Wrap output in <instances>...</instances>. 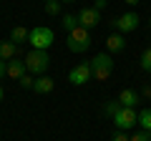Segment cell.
I'll return each mask as SVG.
<instances>
[{
    "mask_svg": "<svg viewBox=\"0 0 151 141\" xmlns=\"http://www.w3.org/2000/svg\"><path fill=\"white\" fill-rule=\"evenodd\" d=\"M25 68L30 76H45L50 68V55L48 50H30V53H25Z\"/></svg>",
    "mask_w": 151,
    "mask_h": 141,
    "instance_id": "cell-1",
    "label": "cell"
},
{
    "mask_svg": "<svg viewBox=\"0 0 151 141\" xmlns=\"http://www.w3.org/2000/svg\"><path fill=\"white\" fill-rule=\"evenodd\" d=\"M28 43H30L33 50H48L50 45L55 43L53 28H48V25H35V28H30V38H28Z\"/></svg>",
    "mask_w": 151,
    "mask_h": 141,
    "instance_id": "cell-2",
    "label": "cell"
},
{
    "mask_svg": "<svg viewBox=\"0 0 151 141\" xmlns=\"http://www.w3.org/2000/svg\"><path fill=\"white\" fill-rule=\"evenodd\" d=\"M91 33L86 30V28H76V30H70V33H65V45H68V50L70 53H86L88 48H91Z\"/></svg>",
    "mask_w": 151,
    "mask_h": 141,
    "instance_id": "cell-3",
    "label": "cell"
},
{
    "mask_svg": "<svg viewBox=\"0 0 151 141\" xmlns=\"http://www.w3.org/2000/svg\"><path fill=\"white\" fill-rule=\"evenodd\" d=\"M113 126H116V131H126V134H129L134 126H139V111L121 106V109L113 114Z\"/></svg>",
    "mask_w": 151,
    "mask_h": 141,
    "instance_id": "cell-4",
    "label": "cell"
},
{
    "mask_svg": "<svg viewBox=\"0 0 151 141\" xmlns=\"http://www.w3.org/2000/svg\"><path fill=\"white\" fill-rule=\"evenodd\" d=\"M91 70H93V78H96V81H106V78L113 73V58H111L108 53H98V55H93V60H91Z\"/></svg>",
    "mask_w": 151,
    "mask_h": 141,
    "instance_id": "cell-5",
    "label": "cell"
},
{
    "mask_svg": "<svg viewBox=\"0 0 151 141\" xmlns=\"http://www.w3.org/2000/svg\"><path fill=\"white\" fill-rule=\"evenodd\" d=\"M139 20H141L139 13L131 10V13H124V15L116 18V20H113V28H116V33H124L126 35V33H134L136 28H139Z\"/></svg>",
    "mask_w": 151,
    "mask_h": 141,
    "instance_id": "cell-6",
    "label": "cell"
},
{
    "mask_svg": "<svg viewBox=\"0 0 151 141\" xmlns=\"http://www.w3.org/2000/svg\"><path fill=\"white\" fill-rule=\"evenodd\" d=\"M91 78H93L91 63H78V65H73V68H70V73H68V81L73 83V86H86Z\"/></svg>",
    "mask_w": 151,
    "mask_h": 141,
    "instance_id": "cell-7",
    "label": "cell"
},
{
    "mask_svg": "<svg viewBox=\"0 0 151 141\" xmlns=\"http://www.w3.org/2000/svg\"><path fill=\"white\" fill-rule=\"evenodd\" d=\"M78 23H81V28L91 30V28H96L98 23H101V13H98L93 5H86V8H81V13H78Z\"/></svg>",
    "mask_w": 151,
    "mask_h": 141,
    "instance_id": "cell-8",
    "label": "cell"
},
{
    "mask_svg": "<svg viewBox=\"0 0 151 141\" xmlns=\"http://www.w3.org/2000/svg\"><path fill=\"white\" fill-rule=\"evenodd\" d=\"M126 48V35L124 33H111L106 38V50L108 53H121Z\"/></svg>",
    "mask_w": 151,
    "mask_h": 141,
    "instance_id": "cell-9",
    "label": "cell"
},
{
    "mask_svg": "<svg viewBox=\"0 0 151 141\" xmlns=\"http://www.w3.org/2000/svg\"><path fill=\"white\" fill-rule=\"evenodd\" d=\"M25 73H28L25 60H18V58L8 60V78H13V81H20V78L25 76Z\"/></svg>",
    "mask_w": 151,
    "mask_h": 141,
    "instance_id": "cell-10",
    "label": "cell"
},
{
    "mask_svg": "<svg viewBox=\"0 0 151 141\" xmlns=\"http://www.w3.org/2000/svg\"><path fill=\"white\" fill-rule=\"evenodd\" d=\"M55 88V81L45 73V76H35V83H33V91L35 93H50Z\"/></svg>",
    "mask_w": 151,
    "mask_h": 141,
    "instance_id": "cell-11",
    "label": "cell"
},
{
    "mask_svg": "<svg viewBox=\"0 0 151 141\" xmlns=\"http://www.w3.org/2000/svg\"><path fill=\"white\" fill-rule=\"evenodd\" d=\"M139 98H141V96L134 91V88H124V91L119 93V103H121V106H126V109H136Z\"/></svg>",
    "mask_w": 151,
    "mask_h": 141,
    "instance_id": "cell-12",
    "label": "cell"
},
{
    "mask_svg": "<svg viewBox=\"0 0 151 141\" xmlns=\"http://www.w3.org/2000/svg\"><path fill=\"white\" fill-rule=\"evenodd\" d=\"M20 53V45H15L13 40H0V58L3 60H13Z\"/></svg>",
    "mask_w": 151,
    "mask_h": 141,
    "instance_id": "cell-13",
    "label": "cell"
},
{
    "mask_svg": "<svg viewBox=\"0 0 151 141\" xmlns=\"http://www.w3.org/2000/svg\"><path fill=\"white\" fill-rule=\"evenodd\" d=\"M28 38H30V28L15 25V28L10 30V38H8V40H13L15 45H23V43H28Z\"/></svg>",
    "mask_w": 151,
    "mask_h": 141,
    "instance_id": "cell-14",
    "label": "cell"
},
{
    "mask_svg": "<svg viewBox=\"0 0 151 141\" xmlns=\"http://www.w3.org/2000/svg\"><path fill=\"white\" fill-rule=\"evenodd\" d=\"M60 25H63L65 33H70V30H76V28L81 25V23H78V15H70V13H65V15L60 18Z\"/></svg>",
    "mask_w": 151,
    "mask_h": 141,
    "instance_id": "cell-15",
    "label": "cell"
},
{
    "mask_svg": "<svg viewBox=\"0 0 151 141\" xmlns=\"http://www.w3.org/2000/svg\"><path fill=\"white\" fill-rule=\"evenodd\" d=\"M139 126L151 134V109H144V111L139 114Z\"/></svg>",
    "mask_w": 151,
    "mask_h": 141,
    "instance_id": "cell-16",
    "label": "cell"
},
{
    "mask_svg": "<svg viewBox=\"0 0 151 141\" xmlns=\"http://www.w3.org/2000/svg\"><path fill=\"white\" fill-rule=\"evenodd\" d=\"M60 0H50V3H45V13L48 15H60Z\"/></svg>",
    "mask_w": 151,
    "mask_h": 141,
    "instance_id": "cell-17",
    "label": "cell"
},
{
    "mask_svg": "<svg viewBox=\"0 0 151 141\" xmlns=\"http://www.w3.org/2000/svg\"><path fill=\"white\" fill-rule=\"evenodd\" d=\"M141 68H144V70H149V73H151V45H149V48L144 50V53H141Z\"/></svg>",
    "mask_w": 151,
    "mask_h": 141,
    "instance_id": "cell-18",
    "label": "cell"
},
{
    "mask_svg": "<svg viewBox=\"0 0 151 141\" xmlns=\"http://www.w3.org/2000/svg\"><path fill=\"white\" fill-rule=\"evenodd\" d=\"M119 109H121V103H119V98H116V101H108L106 106H103V114H106V116H111V119H113V114H116Z\"/></svg>",
    "mask_w": 151,
    "mask_h": 141,
    "instance_id": "cell-19",
    "label": "cell"
},
{
    "mask_svg": "<svg viewBox=\"0 0 151 141\" xmlns=\"http://www.w3.org/2000/svg\"><path fill=\"white\" fill-rule=\"evenodd\" d=\"M131 141H151V134H149V131H144V129H139L134 136H131Z\"/></svg>",
    "mask_w": 151,
    "mask_h": 141,
    "instance_id": "cell-20",
    "label": "cell"
},
{
    "mask_svg": "<svg viewBox=\"0 0 151 141\" xmlns=\"http://www.w3.org/2000/svg\"><path fill=\"white\" fill-rule=\"evenodd\" d=\"M18 83H20L23 88H33V83H35V78H33L30 73H25V76H23V78H20V81H18Z\"/></svg>",
    "mask_w": 151,
    "mask_h": 141,
    "instance_id": "cell-21",
    "label": "cell"
},
{
    "mask_svg": "<svg viewBox=\"0 0 151 141\" xmlns=\"http://www.w3.org/2000/svg\"><path fill=\"white\" fill-rule=\"evenodd\" d=\"M111 141H131V136L126 134V131H113V136H111Z\"/></svg>",
    "mask_w": 151,
    "mask_h": 141,
    "instance_id": "cell-22",
    "label": "cell"
},
{
    "mask_svg": "<svg viewBox=\"0 0 151 141\" xmlns=\"http://www.w3.org/2000/svg\"><path fill=\"white\" fill-rule=\"evenodd\" d=\"M141 98H146V101H151V83H146V86L141 88Z\"/></svg>",
    "mask_w": 151,
    "mask_h": 141,
    "instance_id": "cell-23",
    "label": "cell"
},
{
    "mask_svg": "<svg viewBox=\"0 0 151 141\" xmlns=\"http://www.w3.org/2000/svg\"><path fill=\"white\" fill-rule=\"evenodd\" d=\"M3 76H8V60L0 58V78H3Z\"/></svg>",
    "mask_w": 151,
    "mask_h": 141,
    "instance_id": "cell-24",
    "label": "cell"
},
{
    "mask_svg": "<svg viewBox=\"0 0 151 141\" xmlns=\"http://www.w3.org/2000/svg\"><path fill=\"white\" fill-rule=\"evenodd\" d=\"M93 8H96V10H98V13H101V10H103V8H106V0H96V3H93Z\"/></svg>",
    "mask_w": 151,
    "mask_h": 141,
    "instance_id": "cell-25",
    "label": "cell"
},
{
    "mask_svg": "<svg viewBox=\"0 0 151 141\" xmlns=\"http://www.w3.org/2000/svg\"><path fill=\"white\" fill-rule=\"evenodd\" d=\"M126 3H129V5H139L141 0H126Z\"/></svg>",
    "mask_w": 151,
    "mask_h": 141,
    "instance_id": "cell-26",
    "label": "cell"
},
{
    "mask_svg": "<svg viewBox=\"0 0 151 141\" xmlns=\"http://www.w3.org/2000/svg\"><path fill=\"white\" fill-rule=\"evenodd\" d=\"M3 96H5V91H3V86H0V101H3Z\"/></svg>",
    "mask_w": 151,
    "mask_h": 141,
    "instance_id": "cell-27",
    "label": "cell"
},
{
    "mask_svg": "<svg viewBox=\"0 0 151 141\" xmlns=\"http://www.w3.org/2000/svg\"><path fill=\"white\" fill-rule=\"evenodd\" d=\"M60 3H73V0H60Z\"/></svg>",
    "mask_w": 151,
    "mask_h": 141,
    "instance_id": "cell-28",
    "label": "cell"
},
{
    "mask_svg": "<svg viewBox=\"0 0 151 141\" xmlns=\"http://www.w3.org/2000/svg\"><path fill=\"white\" fill-rule=\"evenodd\" d=\"M43 3H50V0H43Z\"/></svg>",
    "mask_w": 151,
    "mask_h": 141,
    "instance_id": "cell-29",
    "label": "cell"
},
{
    "mask_svg": "<svg viewBox=\"0 0 151 141\" xmlns=\"http://www.w3.org/2000/svg\"><path fill=\"white\" fill-rule=\"evenodd\" d=\"M149 83H151V78H149Z\"/></svg>",
    "mask_w": 151,
    "mask_h": 141,
    "instance_id": "cell-30",
    "label": "cell"
},
{
    "mask_svg": "<svg viewBox=\"0 0 151 141\" xmlns=\"http://www.w3.org/2000/svg\"><path fill=\"white\" fill-rule=\"evenodd\" d=\"M106 3H108V0H106Z\"/></svg>",
    "mask_w": 151,
    "mask_h": 141,
    "instance_id": "cell-31",
    "label": "cell"
}]
</instances>
